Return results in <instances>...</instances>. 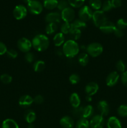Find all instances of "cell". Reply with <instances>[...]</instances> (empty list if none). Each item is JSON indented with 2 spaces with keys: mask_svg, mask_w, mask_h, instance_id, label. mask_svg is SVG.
Masks as SVG:
<instances>
[{
  "mask_svg": "<svg viewBox=\"0 0 127 128\" xmlns=\"http://www.w3.org/2000/svg\"><path fill=\"white\" fill-rule=\"evenodd\" d=\"M78 62L82 66H85L89 62V56L87 52H82L78 55Z\"/></svg>",
  "mask_w": 127,
  "mask_h": 128,
  "instance_id": "d4e9b609",
  "label": "cell"
},
{
  "mask_svg": "<svg viewBox=\"0 0 127 128\" xmlns=\"http://www.w3.org/2000/svg\"><path fill=\"white\" fill-rule=\"evenodd\" d=\"M116 28H117L116 24H115L112 21H110L107 20L103 24L101 25L98 28L103 33L112 34L114 32V31L115 30Z\"/></svg>",
  "mask_w": 127,
  "mask_h": 128,
  "instance_id": "5bb4252c",
  "label": "cell"
},
{
  "mask_svg": "<svg viewBox=\"0 0 127 128\" xmlns=\"http://www.w3.org/2000/svg\"><path fill=\"white\" fill-rule=\"evenodd\" d=\"M85 0H68V4L70 5L72 8H78L82 7Z\"/></svg>",
  "mask_w": 127,
  "mask_h": 128,
  "instance_id": "1f68e13d",
  "label": "cell"
},
{
  "mask_svg": "<svg viewBox=\"0 0 127 128\" xmlns=\"http://www.w3.org/2000/svg\"><path fill=\"white\" fill-rule=\"evenodd\" d=\"M67 7H68V1H66V0H60V1H59L57 7L58 10L62 11V10L67 8Z\"/></svg>",
  "mask_w": 127,
  "mask_h": 128,
  "instance_id": "ab89813d",
  "label": "cell"
},
{
  "mask_svg": "<svg viewBox=\"0 0 127 128\" xmlns=\"http://www.w3.org/2000/svg\"><path fill=\"white\" fill-rule=\"evenodd\" d=\"M82 112H83V108L78 107L77 108H73V115L75 116L76 118H82Z\"/></svg>",
  "mask_w": 127,
  "mask_h": 128,
  "instance_id": "7bdbcfd3",
  "label": "cell"
},
{
  "mask_svg": "<svg viewBox=\"0 0 127 128\" xmlns=\"http://www.w3.org/2000/svg\"><path fill=\"white\" fill-rule=\"evenodd\" d=\"M17 46L20 51L26 54L30 52L32 48V41H30L27 38H21L17 41Z\"/></svg>",
  "mask_w": 127,
  "mask_h": 128,
  "instance_id": "5b68a950",
  "label": "cell"
},
{
  "mask_svg": "<svg viewBox=\"0 0 127 128\" xmlns=\"http://www.w3.org/2000/svg\"><path fill=\"white\" fill-rule=\"evenodd\" d=\"M97 110L99 112V114L102 116H106L110 112L109 104L105 100H101L97 104Z\"/></svg>",
  "mask_w": 127,
  "mask_h": 128,
  "instance_id": "4fadbf2b",
  "label": "cell"
},
{
  "mask_svg": "<svg viewBox=\"0 0 127 128\" xmlns=\"http://www.w3.org/2000/svg\"><path fill=\"white\" fill-rule=\"evenodd\" d=\"M44 102V98L41 94H37L34 98V102L36 104H42Z\"/></svg>",
  "mask_w": 127,
  "mask_h": 128,
  "instance_id": "ee69618b",
  "label": "cell"
},
{
  "mask_svg": "<svg viewBox=\"0 0 127 128\" xmlns=\"http://www.w3.org/2000/svg\"><path fill=\"white\" fill-rule=\"evenodd\" d=\"M75 128H90V121L83 118H80L76 123Z\"/></svg>",
  "mask_w": 127,
  "mask_h": 128,
  "instance_id": "f546056e",
  "label": "cell"
},
{
  "mask_svg": "<svg viewBox=\"0 0 127 128\" xmlns=\"http://www.w3.org/2000/svg\"><path fill=\"white\" fill-rule=\"evenodd\" d=\"M61 18L65 22H73L75 18V11L71 7H67L61 11Z\"/></svg>",
  "mask_w": 127,
  "mask_h": 128,
  "instance_id": "9c48e42d",
  "label": "cell"
},
{
  "mask_svg": "<svg viewBox=\"0 0 127 128\" xmlns=\"http://www.w3.org/2000/svg\"><path fill=\"white\" fill-rule=\"evenodd\" d=\"M117 113L120 116L123 118L127 117V105L122 104L117 109Z\"/></svg>",
  "mask_w": 127,
  "mask_h": 128,
  "instance_id": "d6a6232c",
  "label": "cell"
},
{
  "mask_svg": "<svg viewBox=\"0 0 127 128\" xmlns=\"http://www.w3.org/2000/svg\"><path fill=\"white\" fill-rule=\"evenodd\" d=\"M99 90V86L95 82H90L85 87V92L86 94L92 96L97 93Z\"/></svg>",
  "mask_w": 127,
  "mask_h": 128,
  "instance_id": "2e32d148",
  "label": "cell"
},
{
  "mask_svg": "<svg viewBox=\"0 0 127 128\" xmlns=\"http://www.w3.org/2000/svg\"><path fill=\"white\" fill-rule=\"evenodd\" d=\"M24 118L28 124H32L36 120V114L33 110H28L25 112Z\"/></svg>",
  "mask_w": 127,
  "mask_h": 128,
  "instance_id": "ffe728a7",
  "label": "cell"
},
{
  "mask_svg": "<svg viewBox=\"0 0 127 128\" xmlns=\"http://www.w3.org/2000/svg\"><path fill=\"white\" fill-rule=\"evenodd\" d=\"M105 119L100 114L94 115L91 118L90 121V128H103L105 126Z\"/></svg>",
  "mask_w": 127,
  "mask_h": 128,
  "instance_id": "30bf717a",
  "label": "cell"
},
{
  "mask_svg": "<svg viewBox=\"0 0 127 128\" xmlns=\"http://www.w3.org/2000/svg\"><path fill=\"white\" fill-rule=\"evenodd\" d=\"M58 29V26L56 23H47L46 25L45 31L46 33L48 35H51L54 34Z\"/></svg>",
  "mask_w": 127,
  "mask_h": 128,
  "instance_id": "f1b7e54d",
  "label": "cell"
},
{
  "mask_svg": "<svg viewBox=\"0 0 127 128\" xmlns=\"http://www.w3.org/2000/svg\"><path fill=\"white\" fill-rule=\"evenodd\" d=\"M69 102L73 108H77L79 107L81 103L79 95L77 92H72L70 96Z\"/></svg>",
  "mask_w": 127,
  "mask_h": 128,
  "instance_id": "d6986e66",
  "label": "cell"
},
{
  "mask_svg": "<svg viewBox=\"0 0 127 128\" xmlns=\"http://www.w3.org/2000/svg\"><path fill=\"white\" fill-rule=\"evenodd\" d=\"M32 48L38 52H43L47 50L49 46V38L44 34H38L32 40Z\"/></svg>",
  "mask_w": 127,
  "mask_h": 128,
  "instance_id": "6da1fadb",
  "label": "cell"
},
{
  "mask_svg": "<svg viewBox=\"0 0 127 128\" xmlns=\"http://www.w3.org/2000/svg\"><path fill=\"white\" fill-rule=\"evenodd\" d=\"M2 128H19L17 122L12 119H6L2 122Z\"/></svg>",
  "mask_w": 127,
  "mask_h": 128,
  "instance_id": "484cf974",
  "label": "cell"
},
{
  "mask_svg": "<svg viewBox=\"0 0 127 128\" xmlns=\"http://www.w3.org/2000/svg\"><path fill=\"white\" fill-rule=\"evenodd\" d=\"M33 70L36 72H42L46 68V63L42 60H37L33 64Z\"/></svg>",
  "mask_w": 127,
  "mask_h": 128,
  "instance_id": "603a6c76",
  "label": "cell"
},
{
  "mask_svg": "<svg viewBox=\"0 0 127 128\" xmlns=\"http://www.w3.org/2000/svg\"><path fill=\"white\" fill-rule=\"evenodd\" d=\"M85 50L88 56L92 58H97L102 54L103 51V47L99 42H94L90 43L86 47Z\"/></svg>",
  "mask_w": 127,
  "mask_h": 128,
  "instance_id": "3957f363",
  "label": "cell"
},
{
  "mask_svg": "<svg viewBox=\"0 0 127 128\" xmlns=\"http://www.w3.org/2000/svg\"><path fill=\"white\" fill-rule=\"evenodd\" d=\"M24 59L25 61L27 62H28V63H32V62H33L34 61V54L31 52H27V53L25 54Z\"/></svg>",
  "mask_w": 127,
  "mask_h": 128,
  "instance_id": "60d3db41",
  "label": "cell"
},
{
  "mask_svg": "<svg viewBox=\"0 0 127 128\" xmlns=\"http://www.w3.org/2000/svg\"><path fill=\"white\" fill-rule=\"evenodd\" d=\"M71 26L72 27L77 28L82 31V30H84L87 27V24L86 22L80 20V19H77L75 20H73V22L71 23Z\"/></svg>",
  "mask_w": 127,
  "mask_h": 128,
  "instance_id": "4316f807",
  "label": "cell"
},
{
  "mask_svg": "<svg viewBox=\"0 0 127 128\" xmlns=\"http://www.w3.org/2000/svg\"><path fill=\"white\" fill-rule=\"evenodd\" d=\"M7 51V46H6L4 42L0 41V56L6 54V52Z\"/></svg>",
  "mask_w": 127,
  "mask_h": 128,
  "instance_id": "bcb514c9",
  "label": "cell"
},
{
  "mask_svg": "<svg viewBox=\"0 0 127 128\" xmlns=\"http://www.w3.org/2000/svg\"><path fill=\"white\" fill-rule=\"evenodd\" d=\"M80 47L76 41L68 40L64 42L62 46V52L64 55L68 58H73L78 54Z\"/></svg>",
  "mask_w": 127,
  "mask_h": 128,
  "instance_id": "7a4b0ae2",
  "label": "cell"
},
{
  "mask_svg": "<svg viewBox=\"0 0 127 128\" xmlns=\"http://www.w3.org/2000/svg\"><path fill=\"white\" fill-rule=\"evenodd\" d=\"M25 2H26V3H28V2H29L30 1H32V0H23Z\"/></svg>",
  "mask_w": 127,
  "mask_h": 128,
  "instance_id": "816d5d0a",
  "label": "cell"
},
{
  "mask_svg": "<svg viewBox=\"0 0 127 128\" xmlns=\"http://www.w3.org/2000/svg\"><path fill=\"white\" fill-rule=\"evenodd\" d=\"M111 3H112L113 8H118L122 6V0H111Z\"/></svg>",
  "mask_w": 127,
  "mask_h": 128,
  "instance_id": "7dc6e473",
  "label": "cell"
},
{
  "mask_svg": "<svg viewBox=\"0 0 127 128\" xmlns=\"http://www.w3.org/2000/svg\"><path fill=\"white\" fill-rule=\"evenodd\" d=\"M116 26L120 30H124L127 28V21L123 18H120L117 21Z\"/></svg>",
  "mask_w": 127,
  "mask_h": 128,
  "instance_id": "74e56055",
  "label": "cell"
},
{
  "mask_svg": "<svg viewBox=\"0 0 127 128\" xmlns=\"http://www.w3.org/2000/svg\"><path fill=\"white\" fill-rule=\"evenodd\" d=\"M27 9L22 4L17 5L13 10V16L16 20H22L27 14Z\"/></svg>",
  "mask_w": 127,
  "mask_h": 128,
  "instance_id": "ba28073f",
  "label": "cell"
},
{
  "mask_svg": "<svg viewBox=\"0 0 127 128\" xmlns=\"http://www.w3.org/2000/svg\"><path fill=\"white\" fill-rule=\"evenodd\" d=\"M65 42V36L61 32H57L54 36L53 42L54 44L56 47H60L62 45H63Z\"/></svg>",
  "mask_w": 127,
  "mask_h": 128,
  "instance_id": "44dd1931",
  "label": "cell"
},
{
  "mask_svg": "<svg viewBox=\"0 0 127 128\" xmlns=\"http://www.w3.org/2000/svg\"><path fill=\"white\" fill-rule=\"evenodd\" d=\"M94 112L93 107L90 104H88L83 108V112H82V118L85 119L90 118L93 116Z\"/></svg>",
  "mask_w": 127,
  "mask_h": 128,
  "instance_id": "7402d4cb",
  "label": "cell"
},
{
  "mask_svg": "<svg viewBox=\"0 0 127 128\" xmlns=\"http://www.w3.org/2000/svg\"><path fill=\"white\" fill-rule=\"evenodd\" d=\"M68 80H69V82H70V84H78L80 81V76H78L77 74H72L69 76V78H68Z\"/></svg>",
  "mask_w": 127,
  "mask_h": 128,
  "instance_id": "f35d334b",
  "label": "cell"
},
{
  "mask_svg": "<svg viewBox=\"0 0 127 128\" xmlns=\"http://www.w3.org/2000/svg\"><path fill=\"white\" fill-rule=\"evenodd\" d=\"M92 96H88V95H87L85 97V100L87 102H91L92 101Z\"/></svg>",
  "mask_w": 127,
  "mask_h": 128,
  "instance_id": "681fc988",
  "label": "cell"
},
{
  "mask_svg": "<svg viewBox=\"0 0 127 128\" xmlns=\"http://www.w3.org/2000/svg\"><path fill=\"white\" fill-rule=\"evenodd\" d=\"M34 102V98L29 94H24L19 99L18 104L22 108L30 107Z\"/></svg>",
  "mask_w": 127,
  "mask_h": 128,
  "instance_id": "7c38bea8",
  "label": "cell"
},
{
  "mask_svg": "<svg viewBox=\"0 0 127 128\" xmlns=\"http://www.w3.org/2000/svg\"><path fill=\"white\" fill-rule=\"evenodd\" d=\"M120 80V75L117 71H112L108 74L105 80L106 84L108 87H113L117 84Z\"/></svg>",
  "mask_w": 127,
  "mask_h": 128,
  "instance_id": "8fae6325",
  "label": "cell"
},
{
  "mask_svg": "<svg viewBox=\"0 0 127 128\" xmlns=\"http://www.w3.org/2000/svg\"><path fill=\"white\" fill-rule=\"evenodd\" d=\"M0 80L4 84H10L12 82V78L11 75L4 73L1 75V76H0Z\"/></svg>",
  "mask_w": 127,
  "mask_h": 128,
  "instance_id": "836d02e7",
  "label": "cell"
},
{
  "mask_svg": "<svg viewBox=\"0 0 127 128\" xmlns=\"http://www.w3.org/2000/svg\"><path fill=\"white\" fill-rule=\"evenodd\" d=\"M27 128H35L34 127V125L32 124H29V125L27 126Z\"/></svg>",
  "mask_w": 127,
  "mask_h": 128,
  "instance_id": "f907efd6",
  "label": "cell"
},
{
  "mask_svg": "<svg viewBox=\"0 0 127 128\" xmlns=\"http://www.w3.org/2000/svg\"><path fill=\"white\" fill-rule=\"evenodd\" d=\"M108 128H122V123L115 116H111L107 122Z\"/></svg>",
  "mask_w": 127,
  "mask_h": 128,
  "instance_id": "ac0fdd59",
  "label": "cell"
},
{
  "mask_svg": "<svg viewBox=\"0 0 127 128\" xmlns=\"http://www.w3.org/2000/svg\"><path fill=\"white\" fill-rule=\"evenodd\" d=\"M60 124L63 128H73L75 123L72 117L65 116L60 120Z\"/></svg>",
  "mask_w": 127,
  "mask_h": 128,
  "instance_id": "e0dca14e",
  "label": "cell"
},
{
  "mask_svg": "<svg viewBox=\"0 0 127 128\" xmlns=\"http://www.w3.org/2000/svg\"><path fill=\"white\" fill-rule=\"evenodd\" d=\"M27 10L34 15H39L43 11V4L37 0H32L27 4Z\"/></svg>",
  "mask_w": 127,
  "mask_h": 128,
  "instance_id": "277c9868",
  "label": "cell"
},
{
  "mask_svg": "<svg viewBox=\"0 0 127 128\" xmlns=\"http://www.w3.org/2000/svg\"><path fill=\"white\" fill-rule=\"evenodd\" d=\"M121 81L125 86L127 87V71L122 72L121 74Z\"/></svg>",
  "mask_w": 127,
  "mask_h": 128,
  "instance_id": "f6af8a7d",
  "label": "cell"
},
{
  "mask_svg": "<svg viewBox=\"0 0 127 128\" xmlns=\"http://www.w3.org/2000/svg\"><path fill=\"white\" fill-rule=\"evenodd\" d=\"M71 30V23L64 22L61 26V32L64 34H68Z\"/></svg>",
  "mask_w": 127,
  "mask_h": 128,
  "instance_id": "e575fe53",
  "label": "cell"
},
{
  "mask_svg": "<svg viewBox=\"0 0 127 128\" xmlns=\"http://www.w3.org/2000/svg\"><path fill=\"white\" fill-rule=\"evenodd\" d=\"M68 34L70 35V36L72 38L71 40L76 41V40H78L80 38L81 34H82V31L77 28H75L72 27L71 26V30Z\"/></svg>",
  "mask_w": 127,
  "mask_h": 128,
  "instance_id": "83f0119b",
  "label": "cell"
},
{
  "mask_svg": "<svg viewBox=\"0 0 127 128\" xmlns=\"http://www.w3.org/2000/svg\"><path fill=\"white\" fill-rule=\"evenodd\" d=\"M93 24L97 28H99L107 21V16L105 12L102 10H98L93 12L92 18Z\"/></svg>",
  "mask_w": 127,
  "mask_h": 128,
  "instance_id": "8992f818",
  "label": "cell"
},
{
  "mask_svg": "<svg viewBox=\"0 0 127 128\" xmlns=\"http://www.w3.org/2000/svg\"><path fill=\"white\" fill-rule=\"evenodd\" d=\"M101 8H102V11H103L104 12L110 11L113 8V6H112V3H111V1L106 0L105 1H104V2L102 4Z\"/></svg>",
  "mask_w": 127,
  "mask_h": 128,
  "instance_id": "8d00e7d4",
  "label": "cell"
},
{
  "mask_svg": "<svg viewBox=\"0 0 127 128\" xmlns=\"http://www.w3.org/2000/svg\"><path fill=\"white\" fill-rule=\"evenodd\" d=\"M116 69L117 70V71H119L120 72H123L126 71V68H127V66H126V64L123 60H119L116 63Z\"/></svg>",
  "mask_w": 127,
  "mask_h": 128,
  "instance_id": "d590c367",
  "label": "cell"
},
{
  "mask_svg": "<svg viewBox=\"0 0 127 128\" xmlns=\"http://www.w3.org/2000/svg\"><path fill=\"white\" fill-rule=\"evenodd\" d=\"M6 54L9 58L15 59L18 56V52L16 50H14V49H9V50H7Z\"/></svg>",
  "mask_w": 127,
  "mask_h": 128,
  "instance_id": "b9f144b4",
  "label": "cell"
},
{
  "mask_svg": "<svg viewBox=\"0 0 127 128\" xmlns=\"http://www.w3.org/2000/svg\"><path fill=\"white\" fill-rule=\"evenodd\" d=\"M58 2V0H44L43 6L46 10H52L57 7Z\"/></svg>",
  "mask_w": 127,
  "mask_h": 128,
  "instance_id": "cb8c5ba5",
  "label": "cell"
},
{
  "mask_svg": "<svg viewBox=\"0 0 127 128\" xmlns=\"http://www.w3.org/2000/svg\"><path fill=\"white\" fill-rule=\"evenodd\" d=\"M89 5L92 10L98 11L102 8V2L101 0H89Z\"/></svg>",
  "mask_w": 127,
  "mask_h": 128,
  "instance_id": "4dcf8cb0",
  "label": "cell"
},
{
  "mask_svg": "<svg viewBox=\"0 0 127 128\" xmlns=\"http://www.w3.org/2000/svg\"><path fill=\"white\" fill-rule=\"evenodd\" d=\"M114 34L115 35V36H117V38H122L123 37V35H124V32H123V30H120V29L118 28H116L115 30L114 31Z\"/></svg>",
  "mask_w": 127,
  "mask_h": 128,
  "instance_id": "c3c4849f",
  "label": "cell"
},
{
  "mask_svg": "<svg viewBox=\"0 0 127 128\" xmlns=\"http://www.w3.org/2000/svg\"><path fill=\"white\" fill-rule=\"evenodd\" d=\"M93 11L92 8L88 6H83L80 8L78 11V17L80 20L87 22L92 20L93 16Z\"/></svg>",
  "mask_w": 127,
  "mask_h": 128,
  "instance_id": "52a82bcc",
  "label": "cell"
},
{
  "mask_svg": "<svg viewBox=\"0 0 127 128\" xmlns=\"http://www.w3.org/2000/svg\"><path fill=\"white\" fill-rule=\"evenodd\" d=\"M61 14L58 12H51L45 16V20L47 23H59L61 22Z\"/></svg>",
  "mask_w": 127,
  "mask_h": 128,
  "instance_id": "9a60e30c",
  "label": "cell"
}]
</instances>
